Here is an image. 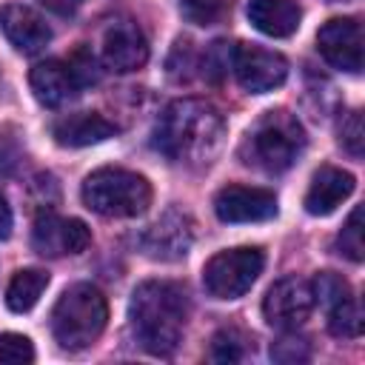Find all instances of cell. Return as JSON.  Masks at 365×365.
<instances>
[{
	"label": "cell",
	"mask_w": 365,
	"mask_h": 365,
	"mask_svg": "<svg viewBox=\"0 0 365 365\" xmlns=\"http://www.w3.org/2000/svg\"><path fill=\"white\" fill-rule=\"evenodd\" d=\"M222 137H225L222 114L208 100L182 97L174 100L160 114L154 128V148L174 163L200 168L220 154Z\"/></svg>",
	"instance_id": "obj_1"
},
{
	"label": "cell",
	"mask_w": 365,
	"mask_h": 365,
	"mask_svg": "<svg viewBox=\"0 0 365 365\" xmlns=\"http://www.w3.org/2000/svg\"><path fill=\"white\" fill-rule=\"evenodd\" d=\"M128 319L140 348H145L154 356H168L177 351L185 331V291L168 279H145L131 294Z\"/></svg>",
	"instance_id": "obj_2"
},
{
	"label": "cell",
	"mask_w": 365,
	"mask_h": 365,
	"mask_svg": "<svg viewBox=\"0 0 365 365\" xmlns=\"http://www.w3.org/2000/svg\"><path fill=\"white\" fill-rule=\"evenodd\" d=\"M305 151V128L285 108L265 111L242 143V160L268 174L288 171Z\"/></svg>",
	"instance_id": "obj_3"
},
{
	"label": "cell",
	"mask_w": 365,
	"mask_h": 365,
	"mask_svg": "<svg viewBox=\"0 0 365 365\" xmlns=\"http://www.w3.org/2000/svg\"><path fill=\"white\" fill-rule=\"evenodd\" d=\"M108 322V302L91 282H77L60 294L51 308V334L66 351L88 348Z\"/></svg>",
	"instance_id": "obj_4"
},
{
	"label": "cell",
	"mask_w": 365,
	"mask_h": 365,
	"mask_svg": "<svg viewBox=\"0 0 365 365\" xmlns=\"http://www.w3.org/2000/svg\"><path fill=\"white\" fill-rule=\"evenodd\" d=\"M83 202L100 217L128 220L151 205V185L143 174L125 168H97L83 180Z\"/></svg>",
	"instance_id": "obj_5"
},
{
	"label": "cell",
	"mask_w": 365,
	"mask_h": 365,
	"mask_svg": "<svg viewBox=\"0 0 365 365\" xmlns=\"http://www.w3.org/2000/svg\"><path fill=\"white\" fill-rule=\"evenodd\" d=\"M265 268V254L262 248L254 245H242V248H228L214 254L205 268H202V285L211 297L217 299H237L245 291H251V285L257 282V277Z\"/></svg>",
	"instance_id": "obj_6"
},
{
	"label": "cell",
	"mask_w": 365,
	"mask_h": 365,
	"mask_svg": "<svg viewBox=\"0 0 365 365\" xmlns=\"http://www.w3.org/2000/svg\"><path fill=\"white\" fill-rule=\"evenodd\" d=\"M240 80V86L251 94H265L274 91L285 83L288 77V63L282 54L254 46V43H242L234 48V68H231Z\"/></svg>",
	"instance_id": "obj_7"
},
{
	"label": "cell",
	"mask_w": 365,
	"mask_h": 365,
	"mask_svg": "<svg viewBox=\"0 0 365 365\" xmlns=\"http://www.w3.org/2000/svg\"><path fill=\"white\" fill-rule=\"evenodd\" d=\"M314 308V294H311V282L299 279V277H285L279 282H274L262 299V317L268 325L279 328V331H291L299 328Z\"/></svg>",
	"instance_id": "obj_8"
},
{
	"label": "cell",
	"mask_w": 365,
	"mask_h": 365,
	"mask_svg": "<svg viewBox=\"0 0 365 365\" xmlns=\"http://www.w3.org/2000/svg\"><path fill=\"white\" fill-rule=\"evenodd\" d=\"M31 245L43 257H63V254H83L91 245V231L83 220L57 217L54 211H43L34 220Z\"/></svg>",
	"instance_id": "obj_9"
},
{
	"label": "cell",
	"mask_w": 365,
	"mask_h": 365,
	"mask_svg": "<svg viewBox=\"0 0 365 365\" xmlns=\"http://www.w3.org/2000/svg\"><path fill=\"white\" fill-rule=\"evenodd\" d=\"M319 54L339 71H362V23L356 17H334L317 31Z\"/></svg>",
	"instance_id": "obj_10"
},
{
	"label": "cell",
	"mask_w": 365,
	"mask_h": 365,
	"mask_svg": "<svg viewBox=\"0 0 365 365\" xmlns=\"http://www.w3.org/2000/svg\"><path fill=\"white\" fill-rule=\"evenodd\" d=\"M214 214L222 222H265L277 214V197L268 188L225 185L214 197Z\"/></svg>",
	"instance_id": "obj_11"
},
{
	"label": "cell",
	"mask_w": 365,
	"mask_h": 365,
	"mask_svg": "<svg viewBox=\"0 0 365 365\" xmlns=\"http://www.w3.org/2000/svg\"><path fill=\"white\" fill-rule=\"evenodd\" d=\"M194 231H191V220L180 211H168L163 214L154 225H148L140 237V248L143 254H148L151 259H182L191 248Z\"/></svg>",
	"instance_id": "obj_12"
},
{
	"label": "cell",
	"mask_w": 365,
	"mask_h": 365,
	"mask_svg": "<svg viewBox=\"0 0 365 365\" xmlns=\"http://www.w3.org/2000/svg\"><path fill=\"white\" fill-rule=\"evenodd\" d=\"M103 60L114 71H137L148 60V43L137 23L114 20L103 31Z\"/></svg>",
	"instance_id": "obj_13"
},
{
	"label": "cell",
	"mask_w": 365,
	"mask_h": 365,
	"mask_svg": "<svg viewBox=\"0 0 365 365\" xmlns=\"http://www.w3.org/2000/svg\"><path fill=\"white\" fill-rule=\"evenodd\" d=\"M31 91L37 97L40 106L46 108H60L71 100H77L83 83L77 80L74 68L68 66V60H43L31 68L29 74Z\"/></svg>",
	"instance_id": "obj_14"
},
{
	"label": "cell",
	"mask_w": 365,
	"mask_h": 365,
	"mask_svg": "<svg viewBox=\"0 0 365 365\" xmlns=\"http://www.w3.org/2000/svg\"><path fill=\"white\" fill-rule=\"evenodd\" d=\"M0 29L6 40L23 54H37L51 40V29L46 26V20L34 9L20 3H9L0 9Z\"/></svg>",
	"instance_id": "obj_15"
},
{
	"label": "cell",
	"mask_w": 365,
	"mask_h": 365,
	"mask_svg": "<svg viewBox=\"0 0 365 365\" xmlns=\"http://www.w3.org/2000/svg\"><path fill=\"white\" fill-rule=\"evenodd\" d=\"M354 174L351 171H342V168H334V165H322L311 185H308V194H305V211L314 214V217H325L331 211H336V205H342L351 194H354Z\"/></svg>",
	"instance_id": "obj_16"
},
{
	"label": "cell",
	"mask_w": 365,
	"mask_h": 365,
	"mask_svg": "<svg viewBox=\"0 0 365 365\" xmlns=\"http://www.w3.org/2000/svg\"><path fill=\"white\" fill-rule=\"evenodd\" d=\"M51 134L60 145L68 148H83V145H94L103 143L108 137L117 134V125L108 123L103 114H91V111H80V114H66L51 125Z\"/></svg>",
	"instance_id": "obj_17"
},
{
	"label": "cell",
	"mask_w": 365,
	"mask_h": 365,
	"mask_svg": "<svg viewBox=\"0 0 365 365\" xmlns=\"http://www.w3.org/2000/svg\"><path fill=\"white\" fill-rule=\"evenodd\" d=\"M248 20L268 37H291L299 29L302 9L297 0H248Z\"/></svg>",
	"instance_id": "obj_18"
},
{
	"label": "cell",
	"mask_w": 365,
	"mask_h": 365,
	"mask_svg": "<svg viewBox=\"0 0 365 365\" xmlns=\"http://www.w3.org/2000/svg\"><path fill=\"white\" fill-rule=\"evenodd\" d=\"M48 285V274L43 268H23L11 277L9 288H6V305L14 314H26L37 305V299L43 297Z\"/></svg>",
	"instance_id": "obj_19"
},
{
	"label": "cell",
	"mask_w": 365,
	"mask_h": 365,
	"mask_svg": "<svg viewBox=\"0 0 365 365\" xmlns=\"http://www.w3.org/2000/svg\"><path fill=\"white\" fill-rule=\"evenodd\" d=\"M328 331L342 339H354L362 334V311H359L356 297H348L339 305L328 308Z\"/></svg>",
	"instance_id": "obj_20"
},
{
	"label": "cell",
	"mask_w": 365,
	"mask_h": 365,
	"mask_svg": "<svg viewBox=\"0 0 365 365\" xmlns=\"http://www.w3.org/2000/svg\"><path fill=\"white\" fill-rule=\"evenodd\" d=\"M311 294H314V302H317L319 308H325V311L334 308V305H339L342 299L354 297L348 279H345L342 274H334V271L317 274V279L311 282Z\"/></svg>",
	"instance_id": "obj_21"
},
{
	"label": "cell",
	"mask_w": 365,
	"mask_h": 365,
	"mask_svg": "<svg viewBox=\"0 0 365 365\" xmlns=\"http://www.w3.org/2000/svg\"><path fill=\"white\" fill-rule=\"evenodd\" d=\"M271 359L274 362H282V365L308 362L311 359V342H308V336L297 334V328L282 331V336H277L271 342Z\"/></svg>",
	"instance_id": "obj_22"
},
{
	"label": "cell",
	"mask_w": 365,
	"mask_h": 365,
	"mask_svg": "<svg viewBox=\"0 0 365 365\" xmlns=\"http://www.w3.org/2000/svg\"><path fill=\"white\" fill-rule=\"evenodd\" d=\"M248 336L240 328H222L211 339V359L214 362H240L248 354Z\"/></svg>",
	"instance_id": "obj_23"
},
{
	"label": "cell",
	"mask_w": 365,
	"mask_h": 365,
	"mask_svg": "<svg viewBox=\"0 0 365 365\" xmlns=\"http://www.w3.org/2000/svg\"><path fill=\"white\" fill-rule=\"evenodd\" d=\"M234 0H180V11L194 26H214L231 11Z\"/></svg>",
	"instance_id": "obj_24"
},
{
	"label": "cell",
	"mask_w": 365,
	"mask_h": 365,
	"mask_svg": "<svg viewBox=\"0 0 365 365\" xmlns=\"http://www.w3.org/2000/svg\"><path fill=\"white\" fill-rule=\"evenodd\" d=\"M234 43H228V40H214L208 48H205V54H202V74L208 77V80H222L231 68H234Z\"/></svg>",
	"instance_id": "obj_25"
},
{
	"label": "cell",
	"mask_w": 365,
	"mask_h": 365,
	"mask_svg": "<svg viewBox=\"0 0 365 365\" xmlns=\"http://www.w3.org/2000/svg\"><path fill=\"white\" fill-rule=\"evenodd\" d=\"M339 254H345L351 262H362L365 257V245H362V205H356L348 217V222L342 225L339 237H336Z\"/></svg>",
	"instance_id": "obj_26"
},
{
	"label": "cell",
	"mask_w": 365,
	"mask_h": 365,
	"mask_svg": "<svg viewBox=\"0 0 365 365\" xmlns=\"http://www.w3.org/2000/svg\"><path fill=\"white\" fill-rule=\"evenodd\" d=\"M34 359V345L23 334H3L0 336V362L3 365H23Z\"/></svg>",
	"instance_id": "obj_27"
},
{
	"label": "cell",
	"mask_w": 365,
	"mask_h": 365,
	"mask_svg": "<svg viewBox=\"0 0 365 365\" xmlns=\"http://www.w3.org/2000/svg\"><path fill=\"white\" fill-rule=\"evenodd\" d=\"M339 143L351 157H362V143H365V128H362V111H348L339 123Z\"/></svg>",
	"instance_id": "obj_28"
},
{
	"label": "cell",
	"mask_w": 365,
	"mask_h": 365,
	"mask_svg": "<svg viewBox=\"0 0 365 365\" xmlns=\"http://www.w3.org/2000/svg\"><path fill=\"white\" fill-rule=\"evenodd\" d=\"M68 66L74 68V74H77V80L83 83V86H88V83H94L100 74H97V60H94V54H88L86 48H77L71 57H68Z\"/></svg>",
	"instance_id": "obj_29"
},
{
	"label": "cell",
	"mask_w": 365,
	"mask_h": 365,
	"mask_svg": "<svg viewBox=\"0 0 365 365\" xmlns=\"http://www.w3.org/2000/svg\"><path fill=\"white\" fill-rule=\"evenodd\" d=\"M20 160V148L14 143V137H9L6 131H0V174H9Z\"/></svg>",
	"instance_id": "obj_30"
},
{
	"label": "cell",
	"mask_w": 365,
	"mask_h": 365,
	"mask_svg": "<svg viewBox=\"0 0 365 365\" xmlns=\"http://www.w3.org/2000/svg\"><path fill=\"white\" fill-rule=\"evenodd\" d=\"M43 9H48V11H54V14H60V17H68V14H74L77 9H80V3L83 0H37Z\"/></svg>",
	"instance_id": "obj_31"
},
{
	"label": "cell",
	"mask_w": 365,
	"mask_h": 365,
	"mask_svg": "<svg viewBox=\"0 0 365 365\" xmlns=\"http://www.w3.org/2000/svg\"><path fill=\"white\" fill-rule=\"evenodd\" d=\"M11 225H14V220H11V208H9L6 197L0 194V240H6V237L11 234Z\"/></svg>",
	"instance_id": "obj_32"
}]
</instances>
